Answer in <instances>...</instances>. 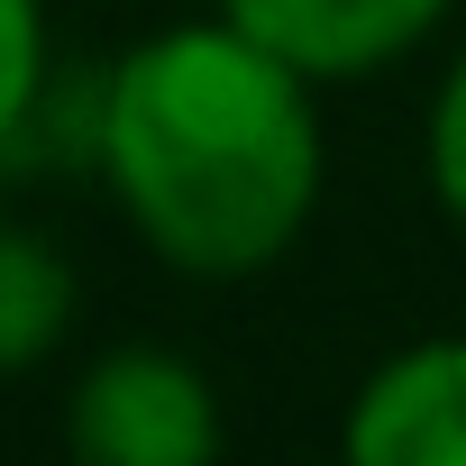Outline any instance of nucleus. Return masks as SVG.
<instances>
[{
	"label": "nucleus",
	"mask_w": 466,
	"mask_h": 466,
	"mask_svg": "<svg viewBox=\"0 0 466 466\" xmlns=\"http://www.w3.org/2000/svg\"><path fill=\"white\" fill-rule=\"evenodd\" d=\"M101 165L165 266L257 275L293 248L320 192V119L302 101V65L238 19L174 28L110 74Z\"/></svg>",
	"instance_id": "f257e3e1"
},
{
	"label": "nucleus",
	"mask_w": 466,
	"mask_h": 466,
	"mask_svg": "<svg viewBox=\"0 0 466 466\" xmlns=\"http://www.w3.org/2000/svg\"><path fill=\"white\" fill-rule=\"evenodd\" d=\"M74 448L92 466H201L219 448L210 384L183 357H156V348L101 357L74 393Z\"/></svg>",
	"instance_id": "f03ea898"
},
{
	"label": "nucleus",
	"mask_w": 466,
	"mask_h": 466,
	"mask_svg": "<svg viewBox=\"0 0 466 466\" xmlns=\"http://www.w3.org/2000/svg\"><path fill=\"white\" fill-rule=\"evenodd\" d=\"M357 466H466V348L393 357L348 420Z\"/></svg>",
	"instance_id": "7ed1b4c3"
},
{
	"label": "nucleus",
	"mask_w": 466,
	"mask_h": 466,
	"mask_svg": "<svg viewBox=\"0 0 466 466\" xmlns=\"http://www.w3.org/2000/svg\"><path fill=\"white\" fill-rule=\"evenodd\" d=\"M219 10L275 56H293L302 74H366L402 56L448 0H219Z\"/></svg>",
	"instance_id": "20e7f679"
},
{
	"label": "nucleus",
	"mask_w": 466,
	"mask_h": 466,
	"mask_svg": "<svg viewBox=\"0 0 466 466\" xmlns=\"http://www.w3.org/2000/svg\"><path fill=\"white\" fill-rule=\"evenodd\" d=\"M65 311H74V275L37 238H0V366H28L37 348H56Z\"/></svg>",
	"instance_id": "39448f33"
},
{
	"label": "nucleus",
	"mask_w": 466,
	"mask_h": 466,
	"mask_svg": "<svg viewBox=\"0 0 466 466\" xmlns=\"http://www.w3.org/2000/svg\"><path fill=\"white\" fill-rule=\"evenodd\" d=\"M37 101V0H0V137Z\"/></svg>",
	"instance_id": "423d86ee"
},
{
	"label": "nucleus",
	"mask_w": 466,
	"mask_h": 466,
	"mask_svg": "<svg viewBox=\"0 0 466 466\" xmlns=\"http://www.w3.org/2000/svg\"><path fill=\"white\" fill-rule=\"evenodd\" d=\"M430 174H439V201L466 219V65L448 74V92L430 110Z\"/></svg>",
	"instance_id": "0eeeda50"
},
{
	"label": "nucleus",
	"mask_w": 466,
	"mask_h": 466,
	"mask_svg": "<svg viewBox=\"0 0 466 466\" xmlns=\"http://www.w3.org/2000/svg\"><path fill=\"white\" fill-rule=\"evenodd\" d=\"M0 238H10V228H0Z\"/></svg>",
	"instance_id": "6e6552de"
}]
</instances>
